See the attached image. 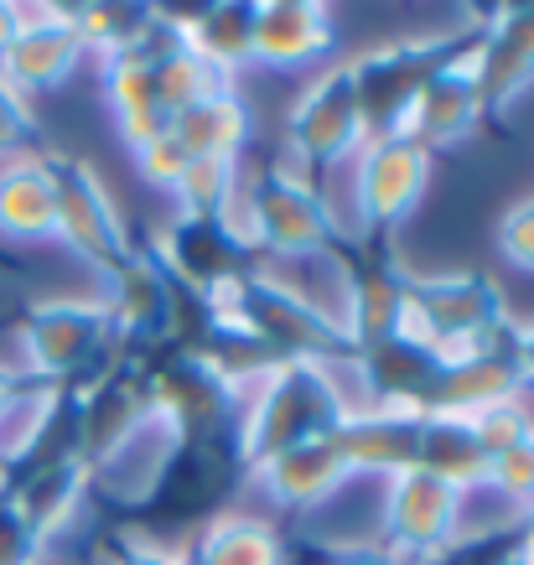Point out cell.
<instances>
[{"mask_svg": "<svg viewBox=\"0 0 534 565\" xmlns=\"http://www.w3.org/2000/svg\"><path fill=\"white\" fill-rule=\"evenodd\" d=\"M405 296H410V270H399L389 259L348 265L338 280V307H332V322H338L348 353L395 338L405 322Z\"/></svg>", "mask_w": 534, "mask_h": 565, "instance_id": "2e32d148", "label": "cell"}, {"mask_svg": "<svg viewBox=\"0 0 534 565\" xmlns=\"http://www.w3.org/2000/svg\"><path fill=\"white\" fill-rule=\"evenodd\" d=\"M109 565H188V555H177V550L161 545V540H136V534H125Z\"/></svg>", "mask_w": 534, "mask_h": 565, "instance_id": "f35d334b", "label": "cell"}, {"mask_svg": "<svg viewBox=\"0 0 534 565\" xmlns=\"http://www.w3.org/2000/svg\"><path fill=\"white\" fill-rule=\"evenodd\" d=\"M514 530H519V550H530V555H534V503H530V509H519Z\"/></svg>", "mask_w": 534, "mask_h": 565, "instance_id": "ee69618b", "label": "cell"}, {"mask_svg": "<svg viewBox=\"0 0 534 565\" xmlns=\"http://www.w3.org/2000/svg\"><path fill=\"white\" fill-rule=\"evenodd\" d=\"M94 488L88 478V467L78 457H63V462H32L11 482V503L21 509V519L32 524V534L42 540V550L57 540V534H68L84 514V498Z\"/></svg>", "mask_w": 534, "mask_h": 565, "instance_id": "7402d4cb", "label": "cell"}, {"mask_svg": "<svg viewBox=\"0 0 534 565\" xmlns=\"http://www.w3.org/2000/svg\"><path fill=\"white\" fill-rule=\"evenodd\" d=\"M182 36V47L197 52L207 68H218L234 84V73L255 68V6H197V11H167Z\"/></svg>", "mask_w": 534, "mask_h": 565, "instance_id": "cb8c5ba5", "label": "cell"}, {"mask_svg": "<svg viewBox=\"0 0 534 565\" xmlns=\"http://www.w3.org/2000/svg\"><path fill=\"white\" fill-rule=\"evenodd\" d=\"M457 36H395V42H374L363 47L359 57H348V73H353V88H359V109H363V125H369V140L380 136H399V125L410 115L415 94L426 88L441 63H447Z\"/></svg>", "mask_w": 534, "mask_h": 565, "instance_id": "5b68a950", "label": "cell"}, {"mask_svg": "<svg viewBox=\"0 0 534 565\" xmlns=\"http://www.w3.org/2000/svg\"><path fill=\"white\" fill-rule=\"evenodd\" d=\"M21 32V6H11V0H0V52L11 47V36Z\"/></svg>", "mask_w": 534, "mask_h": 565, "instance_id": "7bdbcfd3", "label": "cell"}, {"mask_svg": "<svg viewBox=\"0 0 534 565\" xmlns=\"http://www.w3.org/2000/svg\"><path fill=\"white\" fill-rule=\"evenodd\" d=\"M524 399H530V394H519V399H509V405H493V411L472 415V430H478V446H483L488 462L503 457L509 446H519V441H530L534 436V415H530Z\"/></svg>", "mask_w": 534, "mask_h": 565, "instance_id": "836d02e7", "label": "cell"}, {"mask_svg": "<svg viewBox=\"0 0 534 565\" xmlns=\"http://www.w3.org/2000/svg\"><path fill=\"white\" fill-rule=\"evenodd\" d=\"M228 228L244 239L249 255L301 265L338 249V207L328 188H317V177L301 167H265V172L239 188V203L228 213Z\"/></svg>", "mask_w": 534, "mask_h": 565, "instance_id": "7a4b0ae2", "label": "cell"}, {"mask_svg": "<svg viewBox=\"0 0 534 565\" xmlns=\"http://www.w3.org/2000/svg\"><path fill=\"white\" fill-rule=\"evenodd\" d=\"M483 493L503 498V503L514 509V519H519V509H530V503H534V436H530V441H519V446H509L503 457H493V462H488Z\"/></svg>", "mask_w": 534, "mask_h": 565, "instance_id": "d6a6232c", "label": "cell"}, {"mask_svg": "<svg viewBox=\"0 0 534 565\" xmlns=\"http://www.w3.org/2000/svg\"><path fill=\"white\" fill-rule=\"evenodd\" d=\"M57 223V161L21 151L0 161V239L47 244Z\"/></svg>", "mask_w": 534, "mask_h": 565, "instance_id": "44dd1931", "label": "cell"}, {"mask_svg": "<svg viewBox=\"0 0 534 565\" xmlns=\"http://www.w3.org/2000/svg\"><path fill=\"white\" fill-rule=\"evenodd\" d=\"M462 514H467V493L431 478L426 467H405L395 478H384L380 550L395 565L436 561V555H447L462 540Z\"/></svg>", "mask_w": 534, "mask_h": 565, "instance_id": "8992f818", "label": "cell"}, {"mask_svg": "<svg viewBox=\"0 0 534 565\" xmlns=\"http://www.w3.org/2000/svg\"><path fill=\"white\" fill-rule=\"evenodd\" d=\"M493 244H499V255L514 270L534 275V198H519V203L503 207L499 228H493Z\"/></svg>", "mask_w": 534, "mask_h": 565, "instance_id": "d590c367", "label": "cell"}, {"mask_svg": "<svg viewBox=\"0 0 534 565\" xmlns=\"http://www.w3.org/2000/svg\"><path fill=\"white\" fill-rule=\"evenodd\" d=\"M499 565H534V555H530V550H509Z\"/></svg>", "mask_w": 534, "mask_h": 565, "instance_id": "f6af8a7d", "label": "cell"}, {"mask_svg": "<svg viewBox=\"0 0 534 565\" xmlns=\"http://www.w3.org/2000/svg\"><path fill=\"white\" fill-rule=\"evenodd\" d=\"M420 420H426V405H369L363 415H348L332 426V446L343 451L348 472H374V478H395L405 467H415V451H420Z\"/></svg>", "mask_w": 534, "mask_h": 565, "instance_id": "e0dca14e", "label": "cell"}, {"mask_svg": "<svg viewBox=\"0 0 534 565\" xmlns=\"http://www.w3.org/2000/svg\"><path fill=\"white\" fill-rule=\"evenodd\" d=\"M286 140H291L301 172H338L359 156V146L369 140V125H363L348 63H328L296 94L291 115H286Z\"/></svg>", "mask_w": 534, "mask_h": 565, "instance_id": "ba28073f", "label": "cell"}, {"mask_svg": "<svg viewBox=\"0 0 534 565\" xmlns=\"http://www.w3.org/2000/svg\"><path fill=\"white\" fill-rule=\"evenodd\" d=\"M21 390H26V379L17 374V363H0V415H6V405H11Z\"/></svg>", "mask_w": 534, "mask_h": 565, "instance_id": "60d3db41", "label": "cell"}, {"mask_svg": "<svg viewBox=\"0 0 534 565\" xmlns=\"http://www.w3.org/2000/svg\"><path fill=\"white\" fill-rule=\"evenodd\" d=\"M0 565H42V540H36L32 524L21 519L11 493L0 498Z\"/></svg>", "mask_w": 534, "mask_h": 565, "instance_id": "74e56055", "label": "cell"}, {"mask_svg": "<svg viewBox=\"0 0 534 565\" xmlns=\"http://www.w3.org/2000/svg\"><path fill=\"white\" fill-rule=\"evenodd\" d=\"M224 88H234V84H228L218 68H207L203 57L188 52V47L167 52V57L156 63V99H161V109H167L172 120L182 115V109H192V104L224 94Z\"/></svg>", "mask_w": 534, "mask_h": 565, "instance_id": "4dcf8cb0", "label": "cell"}, {"mask_svg": "<svg viewBox=\"0 0 534 565\" xmlns=\"http://www.w3.org/2000/svg\"><path fill=\"white\" fill-rule=\"evenodd\" d=\"M519 394H530V390H524V379H519V369H514V353H488V359L441 363V379H436L426 411L472 420V415L493 411V405H509Z\"/></svg>", "mask_w": 534, "mask_h": 565, "instance_id": "d4e9b609", "label": "cell"}, {"mask_svg": "<svg viewBox=\"0 0 534 565\" xmlns=\"http://www.w3.org/2000/svg\"><path fill=\"white\" fill-rule=\"evenodd\" d=\"M328 565H395L384 550H343V555H332Z\"/></svg>", "mask_w": 534, "mask_h": 565, "instance_id": "b9f144b4", "label": "cell"}, {"mask_svg": "<svg viewBox=\"0 0 534 565\" xmlns=\"http://www.w3.org/2000/svg\"><path fill=\"white\" fill-rule=\"evenodd\" d=\"M130 161H136V177L146 182V188H151V192H167V198H172L177 182H182V172H188L192 151L182 146V140H177V130H167V136L146 140L140 151H130Z\"/></svg>", "mask_w": 534, "mask_h": 565, "instance_id": "e575fe53", "label": "cell"}, {"mask_svg": "<svg viewBox=\"0 0 534 565\" xmlns=\"http://www.w3.org/2000/svg\"><path fill=\"white\" fill-rule=\"evenodd\" d=\"M353 359H359V374L369 384V394H374V405L380 399H389V405H426L436 379H441L436 348H426L410 332H395V338H384L374 348H359Z\"/></svg>", "mask_w": 534, "mask_h": 565, "instance_id": "603a6c76", "label": "cell"}, {"mask_svg": "<svg viewBox=\"0 0 534 565\" xmlns=\"http://www.w3.org/2000/svg\"><path fill=\"white\" fill-rule=\"evenodd\" d=\"M338 47L332 6L311 0H265L255 6V68L270 73H307L328 63Z\"/></svg>", "mask_w": 534, "mask_h": 565, "instance_id": "ac0fdd59", "label": "cell"}, {"mask_svg": "<svg viewBox=\"0 0 534 565\" xmlns=\"http://www.w3.org/2000/svg\"><path fill=\"white\" fill-rule=\"evenodd\" d=\"M172 130L192 156H234L239 161L244 146L255 140V109L244 104L239 88H224V94L182 109Z\"/></svg>", "mask_w": 534, "mask_h": 565, "instance_id": "83f0119b", "label": "cell"}, {"mask_svg": "<svg viewBox=\"0 0 534 565\" xmlns=\"http://www.w3.org/2000/svg\"><path fill=\"white\" fill-rule=\"evenodd\" d=\"M415 467H426L431 478L451 482V488L467 498L483 493V482H488V457H483V446H478V430H472V420H462V415L426 411Z\"/></svg>", "mask_w": 534, "mask_h": 565, "instance_id": "484cf974", "label": "cell"}, {"mask_svg": "<svg viewBox=\"0 0 534 565\" xmlns=\"http://www.w3.org/2000/svg\"><path fill=\"white\" fill-rule=\"evenodd\" d=\"M399 332L436 348L441 363L488 359V353H514V322H509V296L483 270L451 275H410L405 296V322Z\"/></svg>", "mask_w": 534, "mask_h": 565, "instance_id": "6da1fadb", "label": "cell"}, {"mask_svg": "<svg viewBox=\"0 0 534 565\" xmlns=\"http://www.w3.org/2000/svg\"><path fill=\"white\" fill-rule=\"evenodd\" d=\"M68 411H73V457L88 472L99 462H109L151 420L140 369H104V374H94V384L78 399H68Z\"/></svg>", "mask_w": 534, "mask_h": 565, "instance_id": "5bb4252c", "label": "cell"}, {"mask_svg": "<svg viewBox=\"0 0 534 565\" xmlns=\"http://www.w3.org/2000/svg\"><path fill=\"white\" fill-rule=\"evenodd\" d=\"M348 177H353V207L363 228H405L431 198L436 156L405 136H380L359 146Z\"/></svg>", "mask_w": 534, "mask_h": 565, "instance_id": "30bf717a", "label": "cell"}, {"mask_svg": "<svg viewBox=\"0 0 534 565\" xmlns=\"http://www.w3.org/2000/svg\"><path fill=\"white\" fill-rule=\"evenodd\" d=\"M151 255L161 259V270L192 296H207L213 286H224V280L249 270V249H244V239L228 228V218H182V213H177L172 223L156 228Z\"/></svg>", "mask_w": 534, "mask_h": 565, "instance_id": "9a60e30c", "label": "cell"}, {"mask_svg": "<svg viewBox=\"0 0 534 565\" xmlns=\"http://www.w3.org/2000/svg\"><path fill=\"white\" fill-rule=\"evenodd\" d=\"M488 120L483 109V84H478V32H467L457 42L447 63L426 78V88L415 94L410 115L399 125V136L415 140V146H426V151H451V146H462L478 125Z\"/></svg>", "mask_w": 534, "mask_h": 565, "instance_id": "8fae6325", "label": "cell"}, {"mask_svg": "<svg viewBox=\"0 0 534 565\" xmlns=\"http://www.w3.org/2000/svg\"><path fill=\"white\" fill-rule=\"evenodd\" d=\"M514 369L524 379V390H534V322L514 327Z\"/></svg>", "mask_w": 534, "mask_h": 565, "instance_id": "ab89813d", "label": "cell"}, {"mask_svg": "<svg viewBox=\"0 0 534 565\" xmlns=\"http://www.w3.org/2000/svg\"><path fill=\"white\" fill-rule=\"evenodd\" d=\"M84 36L73 26L68 6H21V32L11 47L0 52V78L17 88L21 99L63 88L73 73L84 68Z\"/></svg>", "mask_w": 534, "mask_h": 565, "instance_id": "4fadbf2b", "label": "cell"}, {"mask_svg": "<svg viewBox=\"0 0 534 565\" xmlns=\"http://www.w3.org/2000/svg\"><path fill=\"white\" fill-rule=\"evenodd\" d=\"M146 405L182 446H213L239 420V394L213 374L192 348H172L167 359L140 369Z\"/></svg>", "mask_w": 534, "mask_h": 565, "instance_id": "52a82bcc", "label": "cell"}, {"mask_svg": "<svg viewBox=\"0 0 534 565\" xmlns=\"http://www.w3.org/2000/svg\"><path fill=\"white\" fill-rule=\"evenodd\" d=\"M52 244H63L73 259H84L99 280L136 249L115 192H109V182L99 177V167L88 156L57 161V223H52Z\"/></svg>", "mask_w": 534, "mask_h": 565, "instance_id": "9c48e42d", "label": "cell"}, {"mask_svg": "<svg viewBox=\"0 0 534 565\" xmlns=\"http://www.w3.org/2000/svg\"><path fill=\"white\" fill-rule=\"evenodd\" d=\"M11 482H17V467H6V462H0V498L11 493Z\"/></svg>", "mask_w": 534, "mask_h": 565, "instance_id": "bcb514c9", "label": "cell"}, {"mask_svg": "<svg viewBox=\"0 0 534 565\" xmlns=\"http://www.w3.org/2000/svg\"><path fill=\"white\" fill-rule=\"evenodd\" d=\"M99 88L109 115H125V109H140V104H161L156 99V68L140 52H120V57L99 63Z\"/></svg>", "mask_w": 534, "mask_h": 565, "instance_id": "1f68e13d", "label": "cell"}, {"mask_svg": "<svg viewBox=\"0 0 534 565\" xmlns=\"http://www.w3.org/2000/svg\"><path fill=\"white\" fill-rule=\"evenodd\" d=\"M177 286L172 275L161 270V259L151 249H130V255L104 275V311H109V332L120 348H156L177 332Z\"/></svg>", "mask_w": 534, "mask_h": 565, "instance_id": "7c38bea8", "label": "cell"}, {"mask_svg": "<svg viewBox=\"0 0 534 565\" xmlns=\"http://www.w3.org/2000/svg\"><path fill=\"white\" fill-rule=\"evenodd\" d=\"M478 84L488 115H503L524 88H534V6L488 11L478 32Z\"/></svg>", "mask_w": 534, "mask_h": 565, "instance_id": "d6986e66", "label": "cell"}, {"mask_svg": "<svg viewBox=\"0 0 534 565\" xmlns=\"http://www.w3.org/2000/svg\"><path fill=\"white\" fill-rule=\"evenodd\" d=\"M338 420H343V411H338V399L328 390L322 359H286L276 363V374L259 379L239 399L234 457L249 472V467L270 462V457H280V451H291L301 441L332 436Z\"/></svg>", "mask_w": 534, "mask_h": 565, "instance_id": "3957f363", "label": "cell"}, {"mask_svg": "<svg viewBox=\"0 0 534 565\" xmlns=\"http://www.w3.org/2000/svg\"><path fill=\"white\" fill-rule=\"evenodd\" d=\"M249 482H255L276 509L301 514V509L328 503L343 482H353V472H348L343 451L332 446V436H317V441H301V446H291V451L270 457V462L249 467Z\"/></svg>", "mask_w": 534, "mask_h": 565, "instance_id": "ffe728a7", "label": "cell"}, {"mask_svg": "<svg viewBox=\"0 0 534 565\" xmlns=\"http://www.w3.org/2000/svg\"><path fill=\"white\" fill-rule=\"evenodd\" d=\"M244 172L234 156H192L182 182H177L172 203L182 218H228L239 203Z\"/></svg>", "mask_w": 534, "mask_h": 565, "instance_id": "f1b7e54d", "label": "cell"}, {"mask_svg": "<svg viewBox=\"0 0 534 565\" xmlns=\"http://www.w3.org/2000/svg\"><path fill=\"white\" fill-rule=\"evenodd\" d=\"M188 565H286V550H280V534L270 519L224 509L197 530Z\"/></svg>", "mask_w": 534, "mask_h": 565, "instance_id": "4316f807", "label": "cell"}, {"mask_svg": "<svg viewBox=\"0 0 534 565\" xmlns=\"http://www.w3.org/2000/svg\"><path fill=\"white\" fill-rule=\"evenodd\" d=\"M32 136H36L32 99H21L17 88L0 78V161H11V156H21V151H32Z\"/></svg>", "mask_w": 534, "mask_h": 565, "instance_id": "8d00e7d4", "label": "cell"}, {"mask_svg": "<svg viewBox=\"0 0 534 565\" xmlns=\"http://www.w3.org/2000/svg\"><path fill=\"white\" fill-rule=\"evenodd\" d=\"M109 311L99 296H47L32 301L17 322V374L26 384L63 390L68 379L88 374L109 353Z\"/></svg>", "mask_w": 534, "mask_h": 565, "instance_id": "277c9868", "label": "cell"}, {"mask_svg": "<svg viewBox=\"0 0 534 565\" xmlns=\"http://www.w3.org/2000/svg\"><path fill=\"white\" fill-rule=\"evenodd\" d=\"M73 26L84 36V47L109 63L120 52H136L140 36L156 26V6H68Z\"/></svg>", "mask_w": 534, "mask_h": 565, "instance_id": "f546056e", "label": "cell"}]
</instances>
